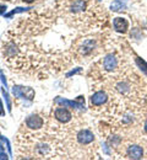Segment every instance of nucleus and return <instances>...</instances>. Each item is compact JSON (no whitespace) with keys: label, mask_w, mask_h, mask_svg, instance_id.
Segmentation results:
<instances>
[{"label":"nucleus","mask_w":147,"mask_h":160,"mask_svg":"<svg viewBox=\"0 0 147 160\" xmlns=\"http://www.w3.org/2000/svg\"><path fill=\"white\" fill-rule=\"evenodd\" d=\"M55 103H59V105H63L64 107H71V108H79V110H82L85 107V99L84 96H79L76 101H70L63 99V98H57L54 100Z\"/></svg>","instance_id":"f257e3e1"},{"label":"nucleus","mask_w":147,"mask_h":160,"mask_svg":"<svg viewBox=\"0 0 147 160\" xmlns=\"http://www.w3.org/2000/svg\"><path fill=\"white\" fill-rule=\"evenodd\" d=\"M12 94L15 95V98L19 99H27V100H32L34 98V91L31 88H23V86H14L12 88Z\"/></svg>","instance_id":"f03ea898"},{"label":"nucleus","mask_w":147,"mask_h":160,"mask_svg":"<svg viewBox=\"0 0 147 160\" xmlns=\"http://www.w3.org/2000/svg\"><path fill=\"white\" fill-rule=\"evenodd\" d=\"M26 126L31 129H39L43 126V120L41 116L38 115H31L30 117H27L26 120Z\"/></svg>","instance_id":"7ed1b4c3"},{"label":"nucleus","mask_w":147,"mask_h":160,"mask_svg":"<svg viewBox=\"0 0 147 160\" xmlns=\"http://www.w3.org/2000/svg\"><path fill=\"white\" fill-rule=\"evenodd\" d=\"M77 140L81 144H90V143H92L94 140V136H93V133L91 131L82 129V131H80L77 133Z\"/></svg>","instance_id":"20e7f679"},{"label":"nucleus","mask_w":147,"mask_h":160,"mask_svg":"<svg viewBox=\"0 0 147 160\" xmlns=\"http://www.w3.org/2000/svg\"><path fill=\"white\" fill-rule=\"evenodd\" d=\"M113 25H114L115 31L119 33H125L129 28V22L126 19H123V18H115L113 21Z\"/></svg>","instance_id":"39448f33"},{"label":"nucleus","mask_w":147,"mask_h":160,"mask_svg":"<svg viewBox=\"0 0 147 160\" xmlns=\"http://www.w3.org/2000/svg\"><path fill=\"white\" fill-rule=\"evenodd\" d=\"M54 116L59 122H63V123H66V122H69L71 120V113L69 112V110H66L64 107L57 108L55 112H54Z\"/></svg>","instance_id":"423d86ee"},{"label":"nucleus","mask_w":147,"mask_h":160,"mask_svg":"<svg viewBox=\"0 0 147 160\" xmlns=\"http://www.w3.org/2000/svg\"><path fill=\"white\" fill-rule=\"evenodd\" d=\"M127 157L130 159H141L142 155H144V150L139 145H130L127 148Z\"/></svg>","instance_id":"0eeeda50"},{"label":"nucleus","mask_w":147,"mask_h":160,"mask_svg":"<svg viewBox=\"0 0 147 160\" xmlns=\"http://www.w3.org/2000/svg\"><path fill=\"white\" fill-rule=\"evenodd\" d=\"M117 65H118V60L115 58V56H113V54L107 56L104 60H103V67H104L105 70H108V72H113L117 68Z\"/></svg>","instance_id":"6e6552de"},{"label":"nucleus","mask_w":147,"mask_h":160,"mask_svg":"<svg viewBox=\"0 0 147 160\" xmlns=\"http://www.w3.org/2000/svg\"><path fill=\"white\" fill-rule=\"evenodd\" d=\"M107 94L103 92V91H97L94 92L92 96H91V102L92 105L94 106H99V105H103L105 101H107Z\"/></svg>","instance_id":"1a4fd4ad"},{"label":"nucleus","mask_w":147,"mask_h":160,"mask_svg":"<svg viewBox=\"0 0 147 160\" xmlns=\"http://www.w3.org/2000/svg\"><path fill=\"white\" fill-rule=\"evenodd\" d=\"M86 9V2L84 0H75L74 4L71 5V11L72 12H81Z\"/></svg>","instance_id":"9d476101"},{"label":"nucleus","mask_w":147,"mask_h":160,"mask_svg":"<svg viewBox=\"0 0 147 160\" xmlns=\"http://www.w3.org/2000/svg\"><path fill=\"white\" fill-rule=\"evenodd\" d=\"M135 62H136L137 67L140 68V70H141L144 74H146V75H147V63H146V62H145L144 59H141L140 57H136Z\"/></svg>","instance_id":"9b49d317"},{"label":"nucleus","mask_w":147,"mask_h":160,"mask_svg":"<svg viewBox=\"0 0 147 160\" xmlns=\"http://www.w3.org/2000/svg\"><path fill=\"white\" fill-rule=\"evenodd\" d=\"M124 8H125V4H123L120 0H114V4H112V6H110V9L113 11H119Z\"/></svg>","instance_id":"f8f14e48"},{"label":"nucleus","mask_w":147,"mask_h":160,"mask_svg":"<svg viewBox=\"0 0 147 160\" xmlns=\"http://www.w3.org/2000/svg\"><path fill=\"white\" fill-rule=\"evenodd\" d=\"M2 95H4L5 101H6V103H7V110L11 111V101H10V98H9V95H7V92H6L5 89H2Z\"/></svg>","instance_id":"ddd939ff"},{"label":"nucleus","mask_w":147,"mask_h":160,"mask_svg":"<svg viewBox=\"0 0 147 160\" xmlns=\"http://www.w3.org/2000/svg\"><path fill=\"white\" fill-rule=\"evenodd\" d=\"M27 9L26 8H17V9H15V10H12L10 14H7L6 15V18H11L14 14H19V12H23V11H26Z\"/></svg>","instance_id":"4468645a"},{"label":"nucleus","mask_w":147,"mask_h":160,"mask_svg":"<svg viewBox=\"0 0 147 160\" xmlns=\"http://www.w3.org/2000/svg\"><path fill=\"white\" fill-rule=\"evenodd\" d=\"M80 72H81V68H77V69H75V70H71L70 73H67V74H66V77H67V78H70L71 75H74V74H77V73H80Z\"/></svg>","instance_id":"2eb2a0df"},{"label":"nucleus","mask_w":147,"mask_h":160,"mask_svg":"<svg viewBox=\"0 0 147 160\" xmlns=\"http://www.w3.org/2000/svg\"><path fill=\"white\" fill-rule=\"evenodd\" d=\"M6 5H0V15H5V11H6Z\"/></svg>","instance_id":"dca6fc26"},{"label":"nucleus","mask_w":147,"mask_h":160,"mask_svg":"<svg viewBox=\"0 0 147 160\" xmlns=\"http://www.w3.org/2000/svg\"><path fill=\"white\" fill-rule=\"evenodd\" d=\"M0 115H1V116L5 115V111H4V108H2V102H1V100H0Z\"/></svg>","instance_id":"f3484780"},{"label":"nucleus","mask_w":147,"mask_h":160,"mask_svg":"<svg viewBox=\"0 0 147 160\" xmlns=\"http://www.w3.org/2000/svg\"><path fill=\"white\" fill-rule=\"evenodd\" d=\"M0 159H7V155L2 152V153H0Z\"/></svg>","instance_id":"a211bd4d"},{"label":"nucleus","mask_w":147,"mask_h":160,"mask_svg":"<svg viewBox=\"0 0 147 160\" xmlns=\"http://www.w3.org/2000/svg\"><path fill=\"white\" fill-rule=\"evenodd\" d=\"M23 2H27V4H31V2H33L34 0H22Z\"/></svg>","instance_id":"6ab92c4d"},{"label":"nucleus","mask_w":147,"mask_h":160,"mask_svg":"<svg viewBox=\"0 0 147 160\" xmlns=\"http://www.w3.org/2000/svg\"><path fill=\"white\" fill-rule=\"evenodd\" d=\"M2 152H4V147L0 144V153H2Z\"/></svg>","instance_id":"aec40b11"},{"label":"nucleus","mask_w":147,"mask_h":160,"mask_svg":"<svg viewBox=\"0 0 147 160\" xmlns=\"http://www.w3.org/2000/svg\"><path fill=\"white\" fill-rule=\"evenodd\" d=\"M145 131H146V133H147V121L145 122Z\"/></svg>","instance_id":"412c9836"}]
</instances>
